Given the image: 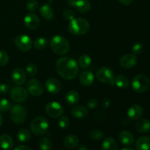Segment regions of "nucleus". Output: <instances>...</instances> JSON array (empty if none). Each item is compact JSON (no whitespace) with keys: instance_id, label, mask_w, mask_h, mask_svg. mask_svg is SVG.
I'll return each mask as SVG.
<instances>
[{"instance_id":"obj_10","label":"nucleus","mask_w":150,"mask_h":150,"mask_svg":"<svg viewBox=\"0 0 150 150\" xmlns=\"http://www.w3.org/2000/svg\"><path fill=\"white\" fill-rule=\"evenodd\" d=\"M45 112L49 117L53 118H57L61 117L64 113V108L59 103L53 102L48 103L45 106Z\"/></svg>"},{"instance_id":"obj_40","label":"nucleus","mask_w":150,"mask_h":150,"mask_svg":"<svg viewBox=\"0 0 150 150\" xmlns=\"http://www.w3.org/2000/svg\"><path fill=\"white\" fill-rule=\"evenodd\" d=\"M63 17L66 19V20H73V18H75V13L71 10H64L63 12Z\"/></svg>"},{"instance_id":"obj_26","label":"nucleus","mask_w":150,"mask_h":150,"mask_svg":"<svg viewBox=\"0 0 150 150\" xmlns=\"http://www.w3.org/2000/svg\"><path fill=\"white\" fill-rule=\"evenodd\" d=\"M80 100L79 94L76 91L72 90L67 92L65 95V101L70 105H75Z\"/></svg>"},{"instance_id":"obj_35","label":"nucleus","mask_w":150,"mask_h":150,"mask_svg":"<svg viewBox=\"0 0 150 150\" xmlns=\"http://www.w3.org/2000/svg\"><path fill=\"white\" fill-rule=\"evenodd\" d=\"M26 70L28 76H30V77H34L35 76H36L37 73H38V67L33 63H29L26 66Z\"/></svg>"},{"instance_id":"obj_41","label":"nucleus","mask_w":150,"mask_h":150,"mask_svg":"<svg viewBox=\"0 0 150 150\" xmlns=\"http://www.w3.org/2000/svg\"><path fill=\"white\" fill-rule=\"evenodd\" d=\"M98 105V100L95 98H91L89 101H88L87 105L90 109H95Z\"/></svg>"},{"instance_id":"obj_43","label":"nucleus","mask_w":150,"mask_h":150,"mask_svg":"<svg viewBox=\"0 0 150 150\" xmlns=\"http://www.w3.org/2000/svg\"><path fill=\"white\" fill-rule=\"evenodd\" d=\"M110 105H111V100H110L109 98H104V99L103 100L102 105L103 108H108V107L110 106Z\"/></svg>"},{"instance_id":"obj_44","label":"nucleus","mask_w":150,"mask_h":150,"mask_svg":"<svg viewBox=\"0 0 150 150\" xmlns=\"http://www.w3.org/2000/svg\"><path fill=\"white\" fill-rule=\"evenodd\" d=\"M14 150H32L29 146H24V145H19V146H16Z\"/></svg>"},{"instance_id":"obj_12","label":"nucleus","mask_w":150,"mask_h":150,"mask_svg":"<svg viewBox=\"0 0 150 150\" xmlns=\"http://www.w3.org/2000/svg\"><path fill=\"white\" fill-rule=\"evenodd\" d=\"M138 63V58L133 54H127L122 56L120 60V64L123 68L130 69L135 67Z\"/></svg>"},{"instance_id":"obj_2","label":"nucleus","mask_w":150,"mask_h":150,"mask_svg":"<svg viewBox=\"0 0 150 150\" xmlns=\"http://www.w3.org/2000/svg\"><path fill=\"white\" fill-rule=\"evenodd\" d=\"M50 46L54 54L57 55H64L70 50V43L68 40L61 35L54 36L50 42Z\"/></svg>"},{"instance_id":"obj_25","label":"nucleus","mask_w":150,"mask_h":150,"mask_svg":"<svg viewBox=\"0 0 150 150\" xmlns=\"http://www.w3.org/2000/svg\"><path fill=\"white\" fill-rule=\"evenodd\" d=\"M79 140L77 136L74 135H68L63 139V144L64 146L70 149H73L79 145Z\"/></svg>"},{"instance_id":"obj_29","label":"nucleus","mask_w":150,"mask_h":150,"mask_svg":"<svg viewBox=\"0 0 150 150\" xmlns=\"http://www.w3.org/2000/svg\"><path fill=\"white\" fill-rule=\"evenodd\" d=\"M30 138V132H29V130H27V129L26 128L20 130L17 134L18 140L19 142H22V143H25V142H29Z\"/></svg>"},{"instance_id":"obj_21","label":"nucleus","mask_w":150,"mask_h":150,"mask_svg":"<svg viewBox=\"0 0 150 150\" xmlns=\"http://www.w3.org/2000/svg\"><path fill=\"white\" fill-rule=\"evenodd\" d=\"M136 148L137 150H149L150 149V137L142 136L136 140Z\"/></svg>"},{"instance_id":"obj_31","label":"nucleus","mask_w":150,"mask_h":150,"mask_svg":"<svg viewBox=\"0 0 150 150\" xmlns=\"http://www.w3.org/2000/svg\"><path fill=\"white\" fill-rule=\"evenodd\" d=\"M48 40L45 38H37L34 42V47L38 50H42L45 48L48 45Z\"/></svg>"},{"instance_id":"obj_5","label":"nucleus","mask_w":150,"mask_h":150,"mask_svg":"<svg viewBox=\"0 0 150 150\" xmlns=\"http://www.w3.org/2000/svg\"><path fill=\"white\" fill-rule=\"evenodd\" d=\"M131 86L133 91L137 93H144L150 86L149 79L146 75H137L132 80Z\"/></svg>"},{"instance_id":"obj_24","label":"nucleus","mask_w":150,"mask_h":150,"mask_svg":"<svg viewBox=\"0 0 150 150\" xmlns=\"http://www.w3.org/2000/svg\"><path fill=\"white\" fill-rule=\"evenodd\" d=\"M103 150H119V145L113 138L107 137L102 143Z\"/></svg>"},{"instance_id":"obj_23","label":"nucleus","mask_w":150,"mask_h":150,"mask_svg":"<svg viewBox=\"0 0 150 150\" xmlns=\"http://www.w3.org/2000/svg\"><path fill=\"white\" fill-rule=\"evenodd\" d=\"M136 129L139 133H148L150 131V121L147 119L138 120L136 124Z\"/></svg>"},{"instance_id":"obj_47","label":"nucleus","mask_w":150,"mask_h":150,"mask_svg":"<svg viewBox=\"0 0 150 150\" xmlns=\"http://www.w3.org/2000/svg\"><path fill=\"white\" fill-rule=\"evenodd\" d=\"M2 123H3V117H2V116H1V113H0V127L1 126Z\"/></svg>"},{"instance_id":"obj_16","label":"nucleus","mask_w":150,"mask_h":150,"mask_svg":"<svg viewBox=\"0 0 150 150\" xmlns=\"http://www.w3.org/2000/svg\"><path fill=\"white\" fill-rule=\"evenodd\" d=\"M95 76L89 70H83L79 75V81L83 86H89L94 83Z\"/></svg>"},{"instance_id":"obj_46","label":"nucleus","mask_w":150,"mask_h":150,"mask_svg":"<svg viewBox=\"0 0 150 150\" xmlns=\"http://www.w3.org/2000/svg\"><path fill=\"white\" fill-rule=\"evenodd\" d=\"M79 150H88L87 146H84V145H81V146L80 147H79Z\"/></svg>"},{"instance_id":"obj_36","label":"nucleus","mask_w":150,"mask_h":150,"mask_svg":"<svg viewBox=\"0 0 150 150\" xmlns=\"http://www.w3.org/2000/svg\"><path fill=\"white\" fill-rule=\"evenodd\" d=\"M70 125V120L67 116H62L59 120V126L62 129H66Z\"/></svg>"},{"instance_id":"obj_32","label":"nucleus","mask_w":150,"mask_h":150,"mask_svg":"<svg viewBox=\"0 0 150 150\" xmlns=\"http://www.w3.org/2000/svg\"><path fill=\"white\" fill-rule=\"evenodd\" d=\"M39 146L41 150H51L52 142L48 138L42 137L40 140Z\"/></svg>"},{"instance_id":"obj_6","label":"nucleus","mask_w":150,"mask_h":150,"mask_svg":"<svg viewBox=\"0 0 150 150\" xmlns=\"http://www.w3.org/2000/svg\"><path fill=\"white\" fill-rule=\"evenodd\" d=\"M10 117L13 122L16 124H22L24 122L27 117V111L21 105L16 104L11 108Z\"/></svg>"},{"instance_id":"obj_34","label":"nucleus","mask_w":150,"mask_h":150,"mask_svg":"<svg viewBox=\"0 0 150 150\" xmlns=\"http://www.w3.org/2000/svg\"><path fill=\"white\" fill-rule=\"evenodd\" d=\"M12 103L10 100L7 99L0 100V111H7L11 109Z\"/></svg>"},{"instance_id":"obj_27","label":"nucleus","mask_w":150,"mask_h":150,"mask_svg":"<svg viewBox=\"0 0 150 150\" xmlns=\"http://www.w3.org/2000/svg\"><path fill=\"white\" fill-rule=\"evenodd\" d=\"M40 13L41 16L47 20H52L54 18V12L49 4H43L40 9Z\"/></svg>"},{"instance_id":"obj_15","label":"nucleus","mask_w":150,"mask_h":150,"mask_svg":"<svg viewBox=\"0 0 150 150\" xmlns=\"http://www.w3.org/2000/svg\"><path fill=\"white\" fill-rule=\"evenodd\" d=\"M12 80L18 86L23 85L26 81V75L21 68H16L12 72Z\"/></svg>"},{"instance_id":"obj_48","label":"nucleus","mask_w":150,"mask_h":150,"mask_svg":"<svg viewBox=\"0 0 150 150\" xmlns=\"http://www.w3.org/2000/svg\"><path fill=\"white\" fill-rule=\"evenodd\" d=\"M121 150H134V149H133V148H131V147H125Z\"/></svg>"},{"instance_id":"obj_49","label":"nucleus","mask_w":150,"mask_h":150,"mask_svg":"<svg viewBox=\"0 0 150 150\" xmlns=\"http://www.w3.org/2000/svg\"><path fill=\"white\" fill-rule=\"evenodd\" d=\"M75 1H76V0H69V4H70V5H71V4H73V3Z\"/></svg>"},{"instance_id":"obj_39","label":"nucleus","mask_w":150,"mask_h":150,"mask_svg":"<svg viewBox=\"0 0 150 150\" xmlns=\"http://www.w3.org/2000/svg\"><path fill=\"white\" fill-rule=\"evenodd\" d=\"M144 45L141 42H136L133 45V48H132V51H133V54H141L144 51Z\"/></svg>"},{"instance_id":"obj_33","label":"nucleus","mask_w":150,"mask_h":150,"mask_svg":"<svg viewBox=\"0 0 150 150\" xmlns=\"http://www.w3.org/2000/svg\"><path fill=\"white\" fill-rule=\"evenodd\" d=\"M104 133L100 130L98 129H94V130H91L90 133H89V136L91 139L94 141H100L104 138Z\"/></svg>"},{"instance_id":"obj_3","label":"nucleus","mask_w":150,"mask_h":150,"mask_svg":"<svg viewBox=\"0 0 150 150\" xmlns=\"http://www.w3.org/2000/svg\"><path fill=\"white\" fill-rule=\"evenodd\" d=\"M90 25L88 21L81 18H75L70 21L68 25V29L71 34L77 36L83 35L89 30Z\"/></svg>"},{"instance_id":"obj_17","label":"nucleus","mask_w":150,"mask_h":150,"mask_svg":"<svg viewBox=\"0 0 150 150\" xmlns=\"http://www.w3.org/2000/svg\"><path fill=\"white\" fill-rule=\"evenodd\" d=\"M143 108L138 104H134L129 108L127 111V117L131 120H139L143 115Z\"/></svg>"},{"instance_id":"obj_14","label":"nucleus","mask_w":150,"mask_h":150,"mask_svg":"<svg viewBox=\"0 0 150 150\" xmlns=\"http://www.w3.org/2000/svg\"><path fill=\"white\" fill-rule=\"evenodd\" d=\"M45 89L49 93L57 94L60 92L62 89V84L57 79L51 78L48 79L45 82Z\"/></svg>"},{"instance_id":"obj_13","label":"nucleus","mask_w":150,"mask_h":150,"mask_svg":"<svg viewBox=\"0 0 150 150\" xmlns=\"http://www.w3.org/2000/svg\"><path fill=\"white\" fill-rule=\"evenodd\" d=\"M23 22L25 26L29 29H36L40 26L39 18L34 13H29L26 15L23 19Z\"/></svg>"},{"instance_id":"obj_4","label":"nucleus","mask_w":150,"mask_h":150,"mask_svg":"<svg viewBox=\"0 0 150 150\" xmlns=\"http://www.w3.org/2000/svg\"><path fill=\"white\" fill-rule=\"evenodd\" d=\"M49 125L45 117L39 116L34 119L30 125L31 130L36 136H42L48 130Z\"/></svg>"},{"instance_id":"obj_7","label":"nucleus","mask_w":150,"mask_h":150,"mask_svg":"<svg viewBox=\"0 0 150 150\" xmlns=\"http://www.w3.org/2000/svg\"><path fill=\"white\" fill-rule=\"evenodd\" d=\"M96 77L100 82L106 84L114 83V73L111 68L107 67H102L98 69L96 73Z\"/></svg>"},{"instance_id":"obj_9","label":"nucleus","mask_w":150,"mask_h":150,"mask_svg":"<svg viewBox=\"0 0 150 150\" xmlns=\"http://www.w3.org/2000/svg\"><path fill=\"white\" fill-rule=\"evenodd\" d=\"M27 91L32 96L38 97L42 95L44 92V86L39 80L36 79H32L28 81Z\"/></svg>"},{"instance_id":"obj_19","label":"nucleus","mask_w":150,"mask_h":150,"mask_svg":"<svg viewBox=\"0 0 150 150\" xmlns=\"http://www.w3.org/2000/svg\"><path fill=\"white\" fill-rule=\"evenodd\" d=\"M119 139L120 142L125 146H130L132 145L134 142V136L130 132L124 130L122 131L119 135Z\"/></svg>"},{"instance_id":"obj_38","label":"nucleus","mask_w":150,"mask_h":150,"mask_svg":"<svg viewBox=\"0 0 150 150\" xmlns=\"http://www.w3.org/2000/svg\"><path fill=\"white\" fill-rule=\"evenodd\" d=\"M26 8L29 12H35L38 8V3L36 0H29L26 3Z\"/></svg>"},{"instance_id":"obj_11","label":"nucleus","mask_w":150,"mask_h":150,"mask_svg":"<svg viewBox=\"0 0 150 150\" xmlns=\"http://www.w3.org/2000/svg\"><path fill=\"white\" fill-rule=\"evenodd\" d=\"M10 97L15 102H23L28 98V91L23 86H14L10 92Z\"/></svg>"},{"instance_id":"obj_1","label":"nucleus","mask_w":150,"mask_h":150,"mask_svg":"<svg viewBox=\"0 0 150 150\" xmlns=\"http://www.w3.org/2000/svg\"><path fill=\"white\" fill-rule=\"evenodd\" d=\"M56 70L62 79L72 80L75 79L79 73V66L75 59L70 57H64L57 60Z\"/></svg>"},{"instance_id":"obj_42","label":"nucleus","mask_w":150,"mask_h":150,"mask_svg":"<svg viewBox=\"0 0 150 150\" xmlns=\"http://www.w3.org/2000/svg\"><path fill=\"white\" fill-rule=\"evenodd\" d=\"M8 92V86L5 83H0V94H6Z\"/></svg>"},{"instance_id":"obj_28","label":"nucleus","mask_w":150,"mask_h":150,"mask_svg":"<svg viewBox=\"0 0 150 150\" xmlns=\"http://www.w3.org/2000/svg\"><path fill=\"white\" fill-rule=\"evenodd\" d=\"M114 83L120 89H125L129 86V80L124 75H119L114 79Z\"/></svg>"},{"instance_id":"obj_20","label":"nucleus","mask_w":150,"mask_h":150,"mask_svg":"<svg viewBox=\"0 0 150 150\" xmlns=\"http://www.w3.org/2000/svg\"><path fill=\"white\" fill-rule=\"evenodd\" d=\"M14 145L13 139L10 136L3 134L0 136V147L4 150H10Z\"/></svg>"},{"instance_id":"obj_8","label":"nucleus","mask_w":150,"mask_h":150,"mask_svg":"<svg viewBox=\"0 0 150 150\" xmlns=\"http://www.w3.org/2000/svg\"><path fill=\"white\" fill-rule=\"evenodd\" d=\"M15 44L20 51L27 52L30 51L33 45L32 39L28 35H20L15 39Z\"/></svg>"},{"instance_id":"obj_37","label":"nucleus","mask_w":150,"mask_h":150,"mask_svg":"<svg viewBox=\"0 0 150 150\" xmlns=\"http://www.w3.org/2000/svg\"><path fill=\"white\" fill-rule=\"evenodd\" d=\"M9 55L6 51L0 50V66H4L8 63Z\"/></svg>"},{"instance_id":"obj_45","label":"nucleus","mask_w":150,"mask_h":150,"mask_svg":"<svg viewBox=\"0 0 150 150\" xmlns=\"http://www.w3.org/2000/svg\"><path fill=\"white\" fill-rule=\"evenodd\" d=\"M119 2L121 3L122 4H124V5H129V4H131L133 2V0H118Z\"/></svg>"},{"instance_id":"obj_30","label":"nucleus","mask_w":150,"mask_h":150,"mask_svg":"<svg viewBox=\"0 0 150 150\" xmlns=\"http://www.w3.org/2000/svg\"><path fill=\"white\" fill-rule=\"evenodd\" d=\"M92 59L89 57V55H86V54H84V55H82L81 57L79 58V67H81L83 69H86L91 65L92 64Z\"/></svg>"},{"instance_id":"obj_18","label":"nucleus","mask_w":150,"mask_h":150,"mask_svg":"<svg viewBox=\"0 0 150 150\" xmlns=\"http://www.w3.org/2000/svg\"><path fill=\"white\" fill-rule=\"evenodd\" d=\"M71 6H73L78 12L81 13H87L91 8V4L89 0H76Z\"/></svg>"},{"instance_id":"obj_22","label":"nucleus","mask_w":150,"mask_h":150,"mask_svg":"<svg viewBox=\"0 0 150 150\" xmlns=\"http://www.w3.org/2000/svg\"><path fill=\"white\" fill-rule=\"evenodd\" d=\"M72 115L77 119H83L87 116L88 111L86 107L83 105H78L73 107L71 111Z\"/></svg>"}]
</instances>
